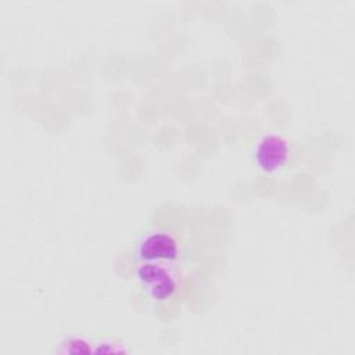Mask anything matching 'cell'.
<instances>
[{
  "instance_id": "cell-1",
  "label": "cell",
  "mask_w": 355,
  "mask_h": 355,
  "mask_svg": "<svg viewBox=\"0 0 355 355\" xmlns=\"http://www.w3.org/2000/svg\"><path fill=\"white\" fill-rule=\"evenodd\" d=\"M133 280L148 300L161 304L176 294L180 272L178 263L135 261Z\"/></svg>"
},
{
  "instance_id": "cell-3",
  "label": "cell",
  "mask_w": 355,
  "mask_h": 355,
  "mask_svg": "<svg viewBox=\"0 0 355 355\" xmlns=\"http://www.w3.org/2000/svg\"><path fill=\"white\" fill-rule=\"evenodd\" d=\"M290 144L279 133H266L255 144L254 161L265 173L280 171L288 161Z\"/></svg>"
},
{
  "instance_id": "cell-2",
  "label": "cell",
  "mask_w": 355,
  "mask_h": 355,
  "mask_svg": "<svg viewBox=\"0 0 355 355\" xmlns=\"http://www.w3.org/2000/svg\"><path fill=\"white\" fill-rule=\"evenodd\" d=\"M180 244L178 239L166 230L155 229L139 237L135 245V261L178 263Z\"/></svg>"
},
{
  "instance_id": "cell-4",
  "label": "cell",
  "mask_w": 355,
  "mask_h": 355,
  "mask_svg": "<svg viewBox=\"0 0 355 355\" xmlns=\"http://www.w3.org/2000/svg\"><path fill=\"white\" fill-rule=\"evenodd\" d=\"M64 348L61 349L62 352H72V354H80V352H90L93 351L90 348V341H87L86 338L83 337H69L67 338L64 343H62Z\"/></svg>"
}]
</instances>
